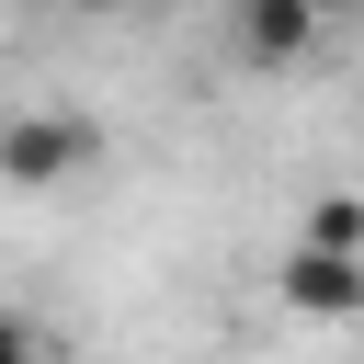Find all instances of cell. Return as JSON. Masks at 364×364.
I'll return each instance as SVG.
<instances>
[{"instance_id":"277c9868","label":"cell","mask_w":364,"mask_h":364,"mask_svg":"<svg viewBox=\"0 0 364 364\" xmlns=\"http://www.w3.org/2000/svg\"><path fill=\"white\" fill-rule=\"evenodd\" d=\"M296 239H330V250H364V193H318Z\"/></svg>"},{"instance_id":"7a4b0ae2","label":"cell","mask_w":364,"mask_h":364,"mask_svg":"<svg viewBox=\"0 0 364 364\" xmlns=\"http://www.w3.org/2000/svg\"><path fill=\"white\" fill-rule=\"evenodd\" d=\"M273 296L296 307V318H364V250H330V239H296L284 262H273Z\"/></svg>"},{"instance_id":"8992f818","label":"cell","mask_w":364,"mask_h":364,"mask_svg":"<svg viewBox=\"0 0 364 364\" xmlns=\"http://www.w3.org/2000/svg\"><path fill=\"white\" fill-rule=\"evenodd\" d=\"M57 11H91V23H114V11H136V0H57Z\"/></svg>"},{"instance_id":"52a82bcc","label":"cell","mask_w":364,"mask_h":364,"mask_svg":"<svg viewBox=\"0 0 364 364\" xmlns=\"http://www.w3.org/2000/svg\"><path fill=\"white\" fill-rule=\"evenodd\" d=\"M330 11H364V0H330Z\"/></svg>"},{"instance_id":"3957f363","label":"cell","mask_w":364,"mask_h":364,"mask_svg":"<svg viewBox=\"0 0 364 364\" xmlns=\"http://www.w3.org/2000/svg\"><path fill=\"white\" fill-rule=\"evenodd\" d=\"M318 23H330V0H228V34L250 68H296L318 46Z\"/></svg>"},{"instance_id":"6da1fadb","label":"cell","mask_w":364,"mask_h":364,"mask_svg":"<svg viewBox=\"0 0 364 364\" xmlns=\"http://www.w3.org/2000/svg\"><path fill=\"white\" fill-rule=\"evenodd\" d=\"M114 159V136H102V114H80V102H23V114H0V182L11 193H68V182H91Z\"/></svg>"},{"instance_id":"5b68a950","label":"cell","mask_w":364,"mask_h":364,"mask_svg":"<svg viewBox=\"0 0 364 364\" xmlns=\"http://www.w3.org/2000/svg\"><path fill=\"white\" fill-rule=\"evenodd\" d=\"M0 364H46V341H34V318H23V307H0Z\"/></svg>"}]
</instances>
